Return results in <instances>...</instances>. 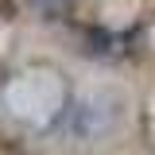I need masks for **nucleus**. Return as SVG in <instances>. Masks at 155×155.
I'll use <instances>...</instances> for the list:
<instances>
[{"instance_id":"1","label":"nucleus","mask_w":155,"mask_h":155,"mask_svg":"<svg viewBox=\"0 0 155 155\" xmlns=\"http://www.w3.org/2000/svg\"><path fill=\"white\" fill-rule=\"evenodd\" d=\"M31 4H35L39 16H47V19H58L66 8H70V0H31Z\"/></svg>"}]
</instances>
